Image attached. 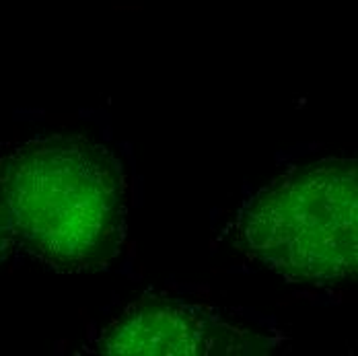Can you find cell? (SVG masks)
<instances>
[{"instance_id":"6da1fadb","label":"cell","mask_w":358,"mask_h":356,"mask_svg":"<svg viewBox=\"0 0 358 356\" xmlns=\"http://www.w3.org/2000/svg\"><path fill=\"white\" fill-rule=\"evenodd\" d=\"M8 243L62 272H95L122 251L128 183L108 146L80 134L19 144L0 157Z\"/></svg>"},{"instance_id":"7a4b0ae2","label":"cell","mask_w":358,"mask_h":356,"mask_svg":"<svg viewBox=\"0 0 358 356\" xmlns=\"http://www.w3.org/2000/svg\"><path fill=\"white\" fill-rule=\"evenodd\" d=\"M357 159L294 165L239 211L235 243L290 283L338 286L358 272Z\"/></svg>"},{"instance_id":"3957f363","label":"cell","mask_w":358,"mask_h":356,"mask_svg":"<svg viewBox=\"0 0 358 356\" xmlns=\"http://www.w3.org/2000/svg\"><path fill=\"white\" fill-rule=\"evenodd\" d=\"M280 340L235 321L220 309L167 294H143L111 321L93 353L124 356L268 355Z\"/></svg>"},{"instance_id":"277c9868","label":"cell","mask_w":358,"mask_h":356,"mask_svg":"<svg viewBox=\"0 0 358 356\" xmlns=\"http://www.w3.org/2000/svg\"><path fill=\"white\" fill-rule=\"evenodd\" d=\"M8 243L6 237V222H4V208H2V194H0V251L4 250V245Z\"/></svg>"}]
</instances>
